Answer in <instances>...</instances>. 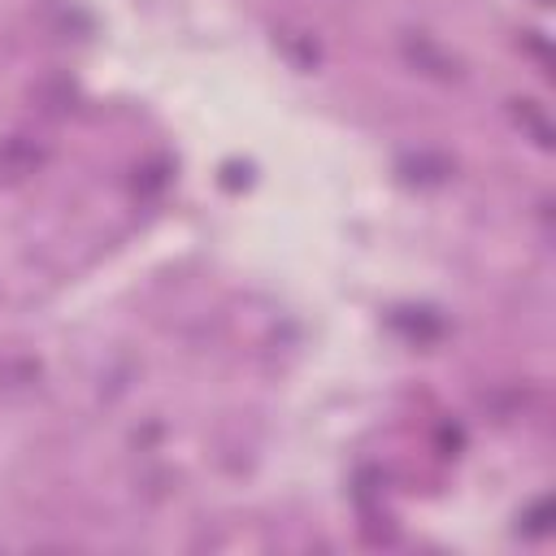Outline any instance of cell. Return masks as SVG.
<instances>
[{
	"mask_svg": "<svg viewBox=\"0 0 556 556\" xmlns=\"http://www.w3.org/2000/svg\"><path fill=\"white\" fill-rule=\"evenodd\" d=\"M521 521H526V530H530V534H543V530H547V500H534V504L526 508V517H521Z\"/></svg>",
	"mask_w": 556,
	"mask_h": 556,
	"instance_id": "8992f818",
	"label": "cell"
},
{
	"mask_svg": "<svg viewBox=\"0 0 556 556\" xmlns=\"http://www.w3.org/2000/svg\"><path fill=\"white\" fill-rule=\"evenodd\" d=\"M539 4H552V0H539Z\"/></svg>",
	"mask_w": 556,
	"mask_h": 556,
	"instance_id": "52a82bcc",
	"label": "cell"
},
{
	"mask_svg": "<svg viewBox=\"0 0 556 556\" xmlns=\"http://www.w3.org/2000/svg\"><path fill=\"white\" fill-rule=\"evenodd\" d=\"M513 117L530 130V139H534L539 148H552V126H547V117H543V109H539L534 100H513Z\"/></svg>",
	"mask_w": 556,
	"mask_h": 556,
	"instance_id": "5b68a950",
	"label": "cell"
},
{
	"mask_svg": "<svg viewBox=\"0 0 556 556\" xmlns=\"http://www.w3.org/2000/svg\"><path fill=\"white\" fill-rule=\"evenodd\" d=\"M395 330H404V334L417 339V343H430V339L443 334V321H439L430 308H400V313H395Z\"/></svg>",
	"mask_w": 556,
	"mask_h": 556,
	"instance_id": "277c9868",
	"label": "cell"
},
{
	"mask_svg": "<svg viewBox=\"0 0 556 556\" xmlns=\"http://www.w3.org/2000/svg\"><path fill=\"white\" fill-rule=\"evenodd\" d=\"M400 52H404V61L417 70V74H426V78H456L460 74V61L447 52V48H439L430 35H404V43H400Z\"/></svg>",
	"mask_w": 556,
	"mask_h": 556,
	"instance_id": "6da1fadb",
	"label": "cell"
},
{
	"mask_svg": "<svg viewBox=\"0 0 556 556\" xmlns=\"http://www.w3.org/2000/svg\"><path fill=\"white\" fill-rule=\"evenodd\" d=\"M400 174H404L408 182H417V187H439V182L452 178V161H447L443 152H408V156L400 161Z\"/></svg>",
	"mask_w": 556,
	"mask_h": 556,
	"instance_id": "7a4b0ae2",
	"label": "cell"
},
{
	"mask_svg": "<svg viewBox=\"0 0 556 556\" xmlns=\"http://www.w3.org/2000/svg\"><path fill=\"white\" fill-rule=\"evenodd\" d=\"M39 165H43V148H35L30 139L13 135V139L0 143V178H26Z\"/></svg>",
	"mask_w": 556,
	"mask_h": 556,
	"instance_id": "3957f363",
	"label": "cell"
}]
</instances>
